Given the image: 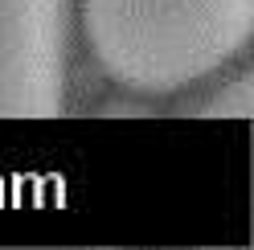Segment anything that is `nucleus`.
<instances>
[{
	"label": "nucleus",
	"instance_id": "obj_1",
	"mask_svg": "<svg viewBox=\"0 0 254 250\" xmlns=\"http://www.w3.org/2000/svg\"><path fill=\"white\" fill-rule=\"evenodd\" d=\"M99 70L160 99L221 70L254 33V0H82Z\"/></svg>",
	"mask_w": 254,
	"mask_h": 250
},
{
	"label": "nucleus",
	"instance_id": "obj_2",
	"mask_svg": "<svg viewBox=\"0 0 254 250\" xmlns=\"http://www.w3.org/2000/svg\"><path fill=\"white\" fill-rule=\"evenodd\" d=\"M70 0H0V119H58L66 103Z\"/></svg>",
	"mask_w": 254,
	"mask_h": 250
},
{
	"label": "nucleus",
	"instance_id": "obj_3",
	"mask_svg": "<svg viewBox=\"0 0 254 250\" xmlns=\"http://www.w3.org/2000/svg\"><path fill=\"white\" fill-rule=\"evenodd\" d=\"M193 115H201V119H250V78L226 82L213 99L197 103Z\"/></svg>",
	"mask_w": 254,
	"mask_h": 250
}]
</instances>
